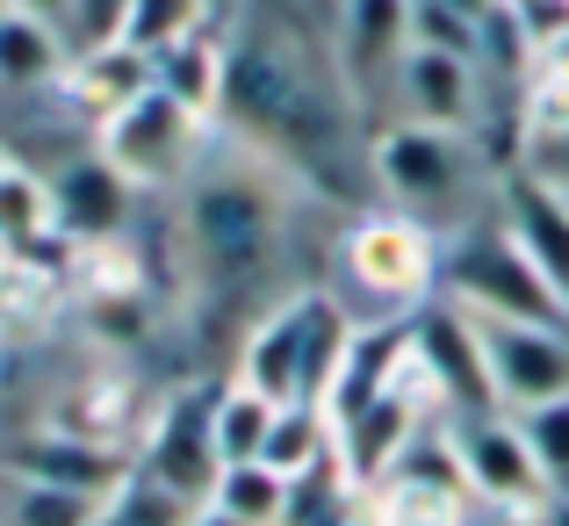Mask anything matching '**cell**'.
Returning a JSON list of instances; mask_svg holds the SVG:
<instances>
[{
  "instance_id": "cell-1",
  "label": "cell",
  "mask_w": 569,
  "mask_h": 526,
  "mask_svg": "<svg viewBox=\"0 0 569 526\" xmlns=\"http://www.w3.org/2000/svg\"><path fill=\"white\" fill-rule=\"evenodd\" d=\"M231 123L274 145H318L332 138V72L289 37V29H252L223 43V101Z\"/></svg>"
},
{
  "instance_id": "cell-2",
  "label": "cell",
  "mask_w": 569,
  "mask_h": 526,
  "mask_svg": "<svg viewBox=\"0 0 569 526\" xmlns=\"http://www.w3.org/2000/svg\"><path fill=\"white\" fill-rule=\"evenodd\" d=\"M347 339H353V318L332 296L296 289L246 333V354H238L231 383L260 389L267 404H318L325 411V389H332V375H339Z\"/></svg>"
},
{
  "instance_id": "cell-3",
  "label": "cell",
  "mask_w": 569,
  "mask_h": 526,
  "mask_svg": "<svg viewBox=\"0 0 569 526\" xmlns=\"http://www.w3.org/2000/svg\"><path fill=\"white\" fill-rule=\"evenodd\" d=\"M440 296L469 318H519V325H569L562 296L541 281V267L527 260L505 217H469L447 231L440 246Z\"/></svg>"
},
{
  "instance_id": "cell-4",
  "label": "cell",
  "mask_w": 569,
  "mask_h": 526,
  "mask_svg": "<svg viewBox=\"0 0 569 526\" xmlns=\"http://www.w3.org/2000/svg\"><path fill=\"white\" fill-rule=\"evenodd\" d=\"M188 252L209 289H252L281 252V209L252 173H202L188 188Z\"/></svg>"
},
{
  "instance_id": "cell-5",
  "label": "cell",
  "mask_w": 569,
  "mask_h": 526,
  "mask_svg": "<svg viewBox=\"0 0 569 526\" xmlns=\"http://www.w3.org/2000/svg\"><path fill=\"white\" fill-rule=\"evenodd\" d=\"M455 455H461V484H469V498L483 505L490 519L505 526H548L556 519V484L541 476V462H533L527 433H519L512 411H483V418H455Z\"/></svg>"
},
{
  "instance_id": "cell-6",
  "label": "cell",
  "mask_w": 569,
  "mask_h": 526,
  "mask_svg": "<svg viewBox=\"0 0 569 526\" xmlns=\"http://www.w3.org/2000/svg\"><path fill=\"white\" fill-rule=\"evenodd\" d=\"M339 267L361 296H376L389 318H411L426 310V296L440 289V238L426 224L397 217V209H376V217L347 224L339 238Z\"/></svg>"
},
{
  "instance_id": "cell-7",
  "label": "cell",
  "mask_w": 569,
  "mask_h": 526,
  "mask_svg": "<svg viewBox=\"0 0 569 526\" xmlns=\"http://www.w3.org/2000/svg\"><path fill=\"white\" fill-rule=\"evenodd\" d=\"M368 167H376V188L389 195V209L411 217V224L440 217V209H461V195H469V180H476L469 138H461V130H426V123L382 130Z\"/></svg>"
},
{
  "instance_id": "cell-8",
  "label": "cell",
  "mask_w": 569,
  "mask_h": 526,
  "mask_svg": "<svg viewBox=\"0 0 569 526\" xmlns=\"http://www.w3.org/2000/svg\"><path fill=\"white\" fill-rule=\"evenodd\" d=\"M194 138H202V116L181 109L173 95H159V87H144V95H130L123 109L101 116V145L94 152L109 159L130 188H159V180L188 173Z\"/></svg>"
},
{
  "instance_id": "cell-9",
  "label": "cell",
  "mask_w": 569,
  "mask_h": 526,
  "mask_svg": "<svg viewBox=\"0 0 569 526\" xmlns=\"http://www.w3.org/2000/svg\"><path fill=\"white\" fill-rule=\"evenodd\" d=\"M411 360H418V375H426V389H432V404H440L447 426H455V418L498 411L490 368H483V339H476L469 310H455L447 296L426 304V310H411Z\"/></svg>"
},
{
  "instance_id": "cell-10",
  "label": "cell",
  "mask_w": 569,
  "mask_h": 526,
  "mask_svg": "<svg viewBox=\"0 0 569 526\" xmlns=\"http://www.w3.org/2000/svg\"><path fill=\"white\" fill-rule=\"evenodd\" d=\"M483 339L490 397L498 411H533V404L569 389V325H519V318H469Z\"/></svg>"
},
{
  "instance_id": "cell-11",
  "label": "cell",
  "mask_w": 569,
  "mask_h": 526,
  "mask_svg": "<svg viewBox=\"0 0 569 526\" xmlns=\"http://www.w3.org/2000/svg\"><path fill=\"white\" fill-rule=\"evenodd\" d=\"M209 404H217V389H181V397L152 418V440H144V455H138L144 484H159L181 505H209L217 469H223L217 440H209Z\"/></svg>"
},
{
  "instance_id": "cell-12",
  "label": "cell",
  "mask_w": 569,
  "mask_h": 526,
  "mask_svg": "<svg viewBox=\"0 0 569 526\" xmlns=\"http://www.w3.org/2000/svg\"><path fill=\"white\" fill-rule=\"evenodd\" d=\"M8 469H14V484H51V490H80V498L109 505L116 490L138 476V462H130L123 447H109V440H87V433L51 426V433H37V440L14 447Z\"/></svg>"
},
{
  "instance_id": "cell-13",
  "label": "cell",
  "mask_w": 569,
  "mask_h": 526,
  "mask_svg": "<svg viewBox=\"0 0 569 526\" xmlns=\"http://www.w3.org/2000/svg\"><path fill=\"white\" fill-rule=\"evenodd\" d=\"M130 180L109 167L101 152L87 159H66V167L51 173V217H58V238H72V246H109V238H123L130 224Z\"/></svg>"
},
{
  "instance_id": "cell-14",
  "label": "cell",
  "mask_w": 569,
  "mask_h": 526,
  "mask_svg": "<svg viewBox=\"0 0 569 526\" xmlns=\"http://www.w3.org/2000/svg\"><path fill=\"white\" fill-rule=\"evenodd\" d=\"M498 217H505V231L527 246V260L541 267V281L562 296V310H569V195L519 167L512 180H505V195H498Z\"/></svg>"
},
{
  "instance_id": "cell-15",
  "label": "cell",
  "mask_w": 569,
  "mask_h": 526,
  "mask_svg": "<svg viewBox=\"0 0 569 526\" xmlns=\"http://www.w3.org/2000/svg\"><path fill=\"white\" fill-rule=\"evenodd\" d=\"M469 58H447V51H426V43H411V51L397 58V95H403V116L426 130H461L469 138L476 123V101H483V87H476Z\"/></svg>"
},
{
  "instance_id": "cell-16",
  "label": "cell",
  "mask_w": 569,
  "mask_h": 526,
  "mask_svg": "<svg viewBox=\"0 0 569 526\" xmlns=\"http://www.w3.org/2000/svg\"><path fill=\"white\" fill-rule=\"evenodd\" d=\"M403 51H411V0H347L332 58H339L353 95H368L376 80H397Z\"/></svg>"
},
{
  "instance_id": "cell-17",
  "label": "cell",
  "mask_w": 569,
  "mask_h": 526,
  "mask_svg": "<svg viewBox=\"0 0 569 526\" xmlns=\"http://www.w3.org/2000/svg\"><path fill=\"white\" fill-rule=\"evenodd\" d=\"M152 87L173 95L194 116H217V101H223V43H217V29H194V37H181L173 51H159L152 58Z\"/></svg>"
},
{
  "instance_id": "cell-18",
  "label": "cell",
  "mask_w": 569,
  "mask_h": 526,
  "mask_svg": "<svg viewBox=\"0 0 569 526\" xmlns=\"http://www.w3.org/2000/svg\"><path fill=\"white\" fill-rule=\"evenodd\" d=\"M66 72V37L58 22H37V14L8 8L0 14V87L8 95H29V87H51Z\"/></svg>"
},
{
  "instance_id": "cell-19",
  "label": "cell",
  "mask_w": 569,
  "mask_h": 526,
  "mask_svg": "<svg viewBox=\"0 0 569 526\" xmlns=\"http://www.w3.org/2000/svg\"><path fill=\"white\" fill-rule=\"evenodd\" d=\"M332 455H339V433H332V418H325L318 404H281L274 433H267V447H260V462L281 476V484H303V476L325 469Z\"/></svg>"
},
{
  "instance_id": "cell-20",
  "label": "cell",
  "mask_w": 569,
  "mask_h": 526,
  "mask_svg": "<svg viewBox=\"0 0 569 526\" xmlns=\"http://www.w3.org/2000/svg\"><path fill=\"white\" fill-rule=\"evenodd\" d=\"M281 526H376V505H368V490L353 484V476L339 469V455H332L325 469H310L303 484H289Z\"/></svg>"
},
{
  "instance_id": "cell-21",
  "label": "cell",
  "mask_w": 569,
  "mask_h": 526,
  "mask_svg": "<svg viewBox=\"0 0 569 526\" xmlns=\"http://www.w3.org/2000/svg\"><path fill=\"white\" fill-rule=\"evenodd\" d=\"M274 411H281V404H267L260 389H246V383H223L217 389V404H209V440H217V462H223V469L260 462L267 433H274Z\"/></svg>"
},
{
  "instance_id": "cell-22",
  "label": "cell",
  "mask_w": 569,
  "mask_h": 526,
  "mask_svg": "<svg viewBox=\"0 0 569 526\" xmlns=\"http://www.w3.org/2000/svg\"><path fill=\"white\" fill-rule=\"evenodd\" d=\"M58 238L51 180L29 167H0V252H37Z\"/></svg>"
},
{
  "instance_id": "cell-23",
  "label": "cell",
  "mask_w": 569,
  "mask_h": 526,
  "mask_svg": "<svg viewBox=\"0 0 569 526\" xmlns=\"http://www.w3.org/2000/svg\"><path fill=\"white\" fill-rule=\"evenodd\" d=\"M209 505H217L223 519H238V526H281V513H289V484H281L267 462H238V469H217Z\"/></svg>"
},
{
  "instance_id": "cell-24",
  "label": "cell",
  "mask_w": 569,
  "mask_h": 526,
  "mask_svg": "<svg viewBox=\"0 0 569 526\" xmlns=\"http://www.w3.org/2000/svg\"><path fill=\"white\" fill-rule=\"evenodd\" d=\"M72 87H80V101H94V116H109V109H123L130 95L152 87V58H138L130 43H94V51L80 58V72H72Z\"/></svg>"
},
{
  "instance_id": "cell-25",
  "label": "cell",
  "mask_w": 569,
  "mask_h": 526,
  "mask_svg": "<svg viewBox=\"0 0 569 526\" xmlns=\"http://www.w3.org/2000/svg\"><path fill=\"white\" fill-rule=\"evenodd\" d=\"M194 29H209L202 0H130L116 43H130L138 58H159V51H173L181 37H194Z\"/></svg>"
},
{
  "instance_id": "cell-26",
  "label": "cell",
  "mask_w": 569,
  "mask_h": 526,
  "mask_svg": "<svg viewBox=\"0 0 569 526\" xmlns=\"http://www.w3.org/2000/svg\"><path fill=\"white\" fill-rule=\"evenodd\" d=\"M109 505L80 498V490H51V484H8L0 490V526H94Z\"/></svg>"
},
{
  "instance_id": "cell-27",
  "label": "cell",
  "mask_w": 569,
  "mask_h": 526,
  "mask_svg": "<svg viewBox=\"0 0 569 526\" xmlns=\"http://www.w3.org/2000/svg\"><path fill=\"white\" fill-rule=\"evenodd\" d=\"M519 433H527L541 476L556 484V498H569V389L548 397V404H533V411H519Z\"/></svg>"
},
{
  "instance_id": "cell-28",
  "label": "cell",
  "mask_w": 569,
  "mask_h": 526,
  "mask_svg": "<svg viewBox=\"0 0 569 526\" xmlns=\"http://www.w3.org/2000/svg\"><path fill=\"white\" fill-rule=\"evenodd\" d=\"M527 173H541L548 188L569 195V101H556V116H548V123H533V138H527Z\"/></svg>"
},
{
  "instance_id": "cell-29",
  "label": "cell",
  "mask_w": 569,
  "mask_h": 526,
  "mask_svg": "<svg viewBox=\"0 0 569 526\" xmlns=\"http://www.w3.org/2000/svg\"><path fill=\"white\" fill-rule=\"evenodd\" d=\"M123 8H130V0H72L87 51H94V43H116V29H123Z\"/></svg>"
},
{
  "instance_id": "cell-30",
  "label": "cell",
  "mask_w": 569,
  "mask_h": 526,
  "mask_svg": "<svg viewBox=\"0 0 569 526\" xmlns=\"http://www.w3.org/2000/svg\"><path fill=\"white\" fill-rule=\"evenodd\" d=\"M533 87H541L548 101H569V29L548 43L541 58H533Z\"/></svg>"
},
{
  "instance_id": "cell-31",
  "label": "cell",
  "mask_w": 569,
  "mask_h": 526,
  "mask_svg": "<svg viewBox=\"0 0 569 526\" xmlns=\"http://www.w3.org/2000/svg\"><path fill=\"white\" fill-rule=\"evenodd\" d=\"M8 8L37 14V22H58V14H72V0H8Z\"/></svg>"
},
{
  "instance_id": "cell-32",
  "label": "cell",
  "mask_w": 569,
  "mask_h": 526,
  "mask_svg": "<svg viewBox=\"0 0 569 526\" xmlns=\"http://www.w3.org/2000/svg\"><path fill=\"white\" fill-rule=\"evenodd\" d=\"M432 8H455V14H469V22H483V14L498 8V0H432Z\"/></svg>"
},
{
  "instance_id": "cell-33",
  "label": "cell",
  "mask_w": 569,
  "mask_h": 526,
  "mask_svg": "<svg viewBox=\"0 0 569 526\" xmlns=\"http://www.w3.org/2000/svg\"><path fill=\"white\" fill-rule=\"evenodd\" d=\"M238 8H246V0H202V14H209V29H217V22H231V14Z\"/></svg>"
},
{
  "instance_id": "cell-34",
  "label": "cell",
  "mask_w": 569,
  "mask_h": 526,
  "mask_svg": "<svg viewBox=\"0 0 569 526\" xmlns=\"http://www.w3.org/2000/svg\"><path fill=\"white\" fill-rule=\"evenodd\" d=\"M188 526H238V519H223L217 505H194V513H188Z\"/></svg>"
},
{
  "instance_id": "cell-35",
  "label": "cell",
  "mask_w": 569,
  "mask_h": 526,
  "mask_svg": "<svg viewBox=\"0 0 569 526\" xmlns=\"http://www.w3.org/2000/svg\"><path fill=\"white\" fill-rule=\"evenodd\" d=\"M476 526H505V519H490V513H483V519H476Z\"/></svg>"
},
{
  "instance_id": "cell-36",
  "label": "cell",
  "mask_w": 569,
  "mask_h": 526,
  "mask_svg": "<svg viewBox=\"0 0 569 526\" xmlns=\"http://www.w3.org/2000/svg\"><path fill=\"white\" fill-rule=\"evenodd\" d=\"M0 14H8V0H0Z\"/></svg>"
},
{
  "instance_id": "cell-37",
  "label": "cell",
  "mask_w": 569,
  "mask_h": 526,
  "mask_svg": "<svg viewBox=\"0 0 569 526\" xmlns=\"http://www.w3.org/2000/svg\"><path fill=\"white\" fill-rule=\"evenodd\" d=\"M0 167H8V159H0Z\"/></svg>"
}]
</instances>
